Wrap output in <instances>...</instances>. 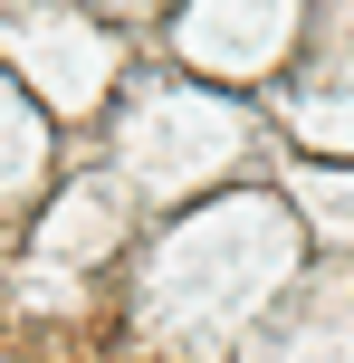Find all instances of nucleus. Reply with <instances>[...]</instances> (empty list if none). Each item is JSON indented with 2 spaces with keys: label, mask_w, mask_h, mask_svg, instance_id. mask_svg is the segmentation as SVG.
<instances>
[{
  "label": "nucleus",
  "mask_w": 354,
  "mask_h": 363,
  "mask_svg": "<svg viewBox=\"0 0 354 363\" xmlns=\"http://www.w3.org/2000/svg\"><path fill=\"white\" fill-rule=\"evenodd\" d=\"M0 363H19V354H0Z\"/></svg>",
  "instance_id": "obj_1"
}]
</instances>
